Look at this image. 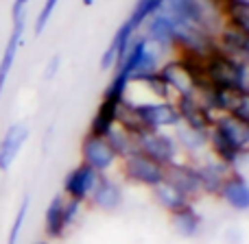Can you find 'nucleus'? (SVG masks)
<instances>
[{"label": "nucleus", "mask_w": 249, "mask_h": 244, "mask_svg": "<svg viewBox=\"0 0 249 244\" xmlns=\"http://www.w3.org/2000/svg\"><path fill=\"white\" fill-rule=\"evenodd\" d=\"M208 148L216 162L236 170V166L249 155V127L234 116L221 114L208 135Z\"/></svg>", "instance_id": "nucleus-1"}, {"label": "nucleus", "mask_w": 249, "mask_h": 244, "mask_svg": "<svg viewBox=\"0 0 249 244\" xmlns=\"http://www.w3.org/2000/svg\"><path fill=\"white\" fill-rule=\"evenodd\" d=\"M79 214H81V203L70 201L64 194H57L51 198L44 211V233L48 240H61L66 233L70 231L74 223H77Z\"/></svg>", "instance_id": "nucleus-2"}, {"label": "nucleus", "mask_w": 249, "mask_h": 244, "mask_svg": "<svg viewBox=\"0 0 249 244\" xmlns=\"http://www.w3.org/2000/svg\"><path fill=\"white\" fill-rule=\"evenodd\" d=\"M118 170H121L123 179L127 183L138 185V188L153 190L160 183H164V168L158 166L155 162H151L149 157H144L138 150L118 162Z\"/></svg>", "instance_id": "nucleus-3"}, {"label": "nucleus", "mask_w": 249, "mask_h": 244, "mask_svg": "<svg viewBox=\"0 0 249 244\" xmlns=\"http://www.w3.org/2000/svg\"><path fill=\"white\" fill-rule=\"evenodd\" d=\"M136 148L138 153H142L144 157H149L151 162H155L162 168L179 162V155H181L175 135L168 131L142 133V135L136 137Z\"/></svg>", "instance_id": "nucleus-4"}, {"label": "nucleus", "mask_w": 249, "mask_h": 244, "mask_svg": "<svg viewBox=\"0 0 249 244\" xmlns=\"http://www.w3.org/2000/svg\"><path fill=\"white\" fill-rule=\"evenodd\" d=\"M175 107H177V114H179V122L184 124V127L193 129V131L210 133L216 116L206 107V103H203L201 96H199L195 90L177 96Z\"/></svg>", "instance_id": "nucleus-5"}, {"label": "nucleus", "mask_w": 249, "mask_h": 244, "mask_svg": "<svg viewBox=\"0 0 249 244\" xmlns=\"http://www.w3.org/2000/svg\"><path fill=\"white\" fill-rule=\"evenodd\" d=\"M203 65H206V77L212 90H236L241 61L232 59L225 52L212 48L206 55V59H203Z\"/></svg>", "instance_id": "nucleus-6"}, {"label": "nucleus", "mask_w": 249, "mask_h": 244, "mask_svg": "<svg viewBox=\"0 0 249 244\" xmlns=\"http://www.w3.org/2000/svg\"><path fill=\"white\" fill-rule=\"evenodd\" d=\"M164 183L171 185L175 192H179L181 196L193 203L203 194L197 177V168H195V162H190V159H179V162L164 168Z\"/></svg>", "instance_id": "nucleus-7"}, {"label": "nucleus", "mask_w": 249, "mask_h": 244, "mask_svg": "<svg viewBox=\"0 0 249 244\" xmlns=\"http://www.w3.org/2000/svg\"><path fill=\"white\" fill-rule=\"evenodd\" d=\"M81 163L90 166L92 170L101 172V175H107L112 168L118 166V155L114 153V148L105 137L86 133L81 140Z\"/></svg>", "instance_id": "nucleus-8"}, {"label": "nucleus", "mask_w": 249, "mask_h": 244, "mask_svg": "<svg viewBox=\"0 0 249 244\" xmlns=\"http://www.w3.org/2000/svg\"><path fill=\"white\" fill-rule=\"evenodd\" d=\"M101 172L92 170L90 166H86V163H79V166H74L72 170L66 172L64 177V196L70 198V201H77V203H88L92 196V192H94L96 183H99L101 179Z\"/></svg>", "instance_id": "nucleus-9"}, {"label": "nucleus", "mask_w": 249, "mask_h": 244, "mask_svg": "<svg viewBox=\"0 0 249 244\" xmlns=\"http://www.w3.org/2000/svg\"><path fill=\"white\" fill-rule=\"evenodd\" d=\"M195 168H197V177H199V183H201V192L210 194V196H219L225 179L232 172V168L216 162L214 157L195 159Z\"/></svg>", "instance_id": "nucleus-10"}, {"label": "nucleus", "mask_w": 249, "mask_h": 244, "mask_svg": "<svg viewBox=\"0 0 249 244\" xmlns=\"http://www.w3.org/2000/svg\"><path fill=\"white\" fill-rule=\"evenodd\" d=\"M136 33H138L136 26H133L129 20H124L123 24L118 26L116 33H114L109 46L105 48L103 57H101V68H103V70H116L118 64L123 61V57L127 55L131 42L136 39Z\"/></svg>", "instance_id": "nucleus-11"}, {"label": "nucleus", "mask_w": 249, "mask_h": 244, "mask_svg": "<svg viewBox=\"0 0 249 244\" xmlns=\"http://www.w3.org/2000/svg\"><path fill=\"white\" fill-rule=\"evenodd\" d=\"M123 103H124V98H114V96L103 94V98H101L99 107H96L94 116H92V120H90L88 133H90V135H99V137L107 135L118 124V114H121V109H123Z\"/></svg>", "instance_id": "nucleus-12"}, {"label": "nucleus", "mask_w": 249, "mask_h": 244, "mask_svg": "<svg viewBox=\"0 0 249 244\" xmlns=\"http://www.w3.org/2000/svg\"><path fill=\"white\" fill-rule=\"evenodd\" d=\"M146 39L158 50H171L175 46V20L168 13L158 11L146 20Z\"/></svg>", "instance_id": "nucleus-13"}, {"label": "nucleus", "mask_w": 249, "mask_h": 244, "mask_svg": "<svg viewBox=\"0 0 249 244\" xmlns=\"http://www.w3.org/2000/svg\"><path fill=\"white\" fill-rule=\"evenodd\" d=\"M214 48L225 52L228 57L236 61H249V35L241 31L232 29V26H221L214 33Z\"/></svg>", "instance_id": "nucleus-14"}, {"label": "nucleus", "mask_w": 249, "mask_h": 244, "mask_svg": "<svg viewBox=\"0 0 249 244\" xmlns=\"http://www.w3.org/2000/svg\"><path fill=\"white\" fill-rule=\"evenodd\" d=\"M219 198L234 211H249V181L238 170H232L221 188Z\"/></svg>", "instance_id": "nucleus-15"}, {"label": "nucleus", "mask_w": 249, "mask_h": 244, "mask_svg": "<svg viewBox=\"0 0 249 244\" xmlns=\"http://www.w3.org/2000/svg\"><path fill=\"white\" fill-rule=\"evenodd\" d=\"M225 26L249 35V0H210Z\"/></svg>", "instance_id": "nucleus-16"}, {"label": "nucleus", "mask_w": 249, "mask_h": 244, "mask_svg": "<svg viewBox=\"0 0 249 244\" xmlns=\"http://www.w3.org/2000/svg\"><path fill=\"white\" fill-rule=\"evenodd\" d=\"M88 203L101 211H116L118 207L123 205V188L118 185V181L112 179V177L103 175L99 179V183H96L94 192H92V196Z\"/></svg>", "instance_id": "nucleus-17"}, {"label": "nucleus", "mask_w": 249, "mask_h": 244, "mask_svg": "<svg viewBox=\"0 0 249 244\" xmlns=\"http://www.w3.org/2000/svg\"><path fill=\"white\" fill-rule=\"evenodd\" d=\"M26 137H29V129H26L24 124H11V127L4 131L2 140H0V170L2 172L9 170V168L16 163Z\"/></svg>", "instance_id": "nucleus-18"}, {"label": "nucleus", "mask_w": 249, "mask_h": 244, "mask_svg": "<svg viewBox=\"0 0 249 244\" xmlns=\"http://www.w3.org/2000/svg\"><path fill=\"white\" fill-rule=\"evenodd\" d=\"M24 26H26V17H18V20H13L11 35H9L7 46H4V52H2V59H0V94H2L4 85H7L13 65H16V57H18V50H20Z\"/></svg>", "instance_id": "nucleus-19"}, {"label": "nucleus", "mask_w": 249, "mask_h": 244, "mask_svg": "<svg viewBox=\"0 0 249 244\" xmlns=\"http://www.w3.org/2000/svg\"><path fill=\"white\" fill-rule=\"evenodd\" d=\"M168 220H171L173 229H175L181 238H197L199 231H201V225H203V218L197 211L195 203H188L186 207L173 211V214L168 216Z\"/></svg>", "instance_id": "nucleus-20"}, {"label": "nucleus", "mask_w": 249, "mask_h": 244, "mask_svg": "<svg viewBox=\"0 0 249 244\" xmlns=\"http://www.w3.org/2000/svg\"><path fill=\"white\" fill-rule=\"evenodd\" d=\"M158 72H160V77L168 83V87L173 90L175 98L186 94V92H193V83H190V79H188V72L184 70V65H181V61L177 59V57L164 61Z\"/></svg>", "instance_id": "nucleus-21"}, {"label": "nucleus", "mask_w": 249, "mask_h": 244, "mask_svg": "<svg viewBox=\"0 0 249 244\" xmlns=\"http://www.w3.org/2000/svg\"><path fill=\"white\" fill-rule=\"evenodd\" d=\"M173 135H175L177 144H179V150L186 155V159L195 162V159H197V155L201 153V150L208 148V135H210V133L193 131V129L179 124V127L173 131Z\"/></svg>", "instance_id": "nucleus-22"}, {"label": "nucleus", "mask_w": 249, "mask_h": 244, "mask_svg": "<svg viewBox=\"0 0 249 244\" xmlns=\"http://www.w3.org/2000/svg\"><path fill=\"white\" fill-rule=\"evenodd\" d=\"M151 196H153L155 205H158L160 210L166 211L168 216H171L173 211H177V210H181V207H186L188 203H193V201H188V198L181 196L179 192H175V190H173L171 185H166V183H160L158 188L151 190Z\"/></svg>", "instance_id": "nucleus-23"}, {"label": "nucleus", "mask_w": 249, "mask_h": 244, "mask_svg": "<svg viewBox=\"0 0 249 244\" xmlns=\"http://www.w3.org/2000/svg\"><path fill=\"white\" fill-rule=\"evenodd\" d=\"M105 140L109 142V146L114 148V153L118 155V162L124 159L127 155H131V153H136L138 150L136 148V137L129 135V133L124 131L123 127H118V124L107 133V135H105Z\"/></svg>", "instance_id": "nucleus-24"}, {"label": "nucleus", "mask_w": 249, "mask_h": 244, "mask_svg": "<svg viewBox=\"0 0 249 244\" xmlns=\"http://www.w3.org/2000/svg\"><path fill=\"white\" fill-rule=\"evenodd\" d=\"M160 11V0H136V4H133V11L129 13L127 20L131 22L136 29H140V26L146 24V20H149L153 13Z\"/></svg>", "instance_id": "nucleus-25"}, {"label": "nucleus", "mask_w": 249, "mask_h": 244, "mask_svg": "<svg viewBox=\"0 0 249 244\" xmlns=\"http://www.w3.org/2000/svg\"><path fill=\"white\" fill-rule=\"evenodd\" d=\"M29 196L22 198L20 207L16 210V218H13L11 223V229H9L7 233V244H18V240H20V231L22 227H24V220H26V211H29Z\"/></svg>", "instance_id": "nucleus-26"}, {"label": "nucleus", "mask_w": 249, "mask_h": 244, "mask_svg": "<svg viewBox=\"0 0 249 244\" xmlns=\"http://www.w3.org/2000/svg\"><path fill=\"white\" fill-rule=\"evenodd\" d=\"M57 4H59V0H46V2L42 4V9H39V13H37V20H35V35L44 33V29L48 26L53 13H55Z\"/></svg>", "instance_id": "nucleus-27"}, {"label": "nucleus", "mask_w": 249, "mask_h": 244, "mask_svg": "<svg viewBox=\"0 0 249 244\" xmlns=\"http://www.w3.org/2000/svg\"><path fill=\"white\" fill-rule=\"evenodd\" d=\"M236 92H241V94L249 96V61H241V65H238Z\"/></svg>", "instance_id": "nucleus-28"}, {"label": "nucleus", "mask_w": 249, "mask_h": 244, "mask_svg": "<svg viewBox=\"0 0 249 244\" xmlns=\"http://www.w3.org/2000/svg\"><path fill=\"white\" fill-rule=\"evenodd\" d=\"M59 65H61V57H59V55H53V59L46 64L44 77H46V79H53V77L57 74V70H59Z\"/></svg>", "instance_id": "nucleus-29"}, {"label": "nucleus", "mask_w": 249, "mask_h": 244, "mask_svg": "<svg viewBox=\"0 0 249 244\" xmlns=\"http://www.w3.org/2000/svg\"><path fill=\"white\" fill-rule=\"evenodd\" d=\"M31 0H16L11 7V16L13 20H18V17H26V4H29Z\"/></svg>", "instance_id": "nucleus-30"}, {"label": "nucleus", "mask_w": 249, "mask_h": 244, "mask_svg": "<svg viewBox=\"0 0 249 244\" xmlns=\"http://www.w3.org/2000/svg\"><path fill=\"white\" fill-rule=\"evenodd\" d=\"M162 2H164V0H160V7H162Z\"/></svg>", "instance_id": "nucleus-31"}, {"label": "nucleus", "mask_w": 249, "mask_h": 244, "mask_svg": "<svg viewBox=\"0 0 249 244\" xmlns=\"http://www.w3.org/2000/svg\"><path fill=\"white\" fill-rule=\"evenodd\" d=\"M37 244H48V242H37Z\"/></svg>", "instance_id": "nucleus-32"}]
</instances>
